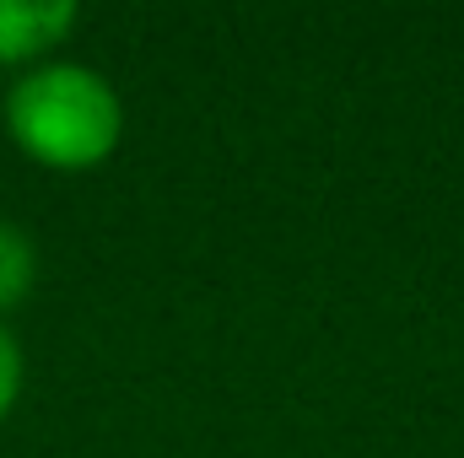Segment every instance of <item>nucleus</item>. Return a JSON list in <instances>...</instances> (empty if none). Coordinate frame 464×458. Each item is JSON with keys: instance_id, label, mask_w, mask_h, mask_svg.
I'll list each match as a JSON object with an SVG mask.
<instances>
[{"instance_id": "1", "label": "nucleus", "mask_w": 464, "mask_h": 458, "mask_svg": "<svg viewBox=\"0 0 464 458\" xmlns=\"http://www.w3.org/2000/svg\"><path fill=\"white\" fill-rule=\"evenodd\" d=\"M11 135L49 167H92L119 140L114 87L87 65H44L11 87Z\"/></svg>"}, {"instance_id": "2", "label": "nucleus", "mask_w": 464, "mask_h": 458, "mask_svg": "<svg viewBox=\"0 0 464 458\" xmlns=\"http://www.w3.org/2000/svg\"><path fill=\"white\" fill-rule=\"evenodd\" d=\"M76 22L71 0H0V60H33Z\"/></svg>"}, {"instance_id": "3", "label": "nucleus", "mask_w": 464, "mask_h": 458, "mask_svg": "<svg viewBox=\"0 0 464 458\" xmlns=\"http://www.w3.org/2000/svg\"><path fill=\"white\" fill-rule=\"evenodd\" d=\"M38 281V248L16 222H0V313L16 308Z\"/></svg>"}, {"instance_id": "4", "label": "nucleus", "mask_w": 464, "mask_h": 458, "mask_svg": "<svg viewBox=\"0 0 464 458\" xmlns=\"http://www.w3.org/2000/svg\"><path fill=\"white\" fill-rule=\"evenodd\" d=\"M16 388H22V350H16V340H11V329L0 324V415L11 410Z\"/></svg>"}]
</instances>
